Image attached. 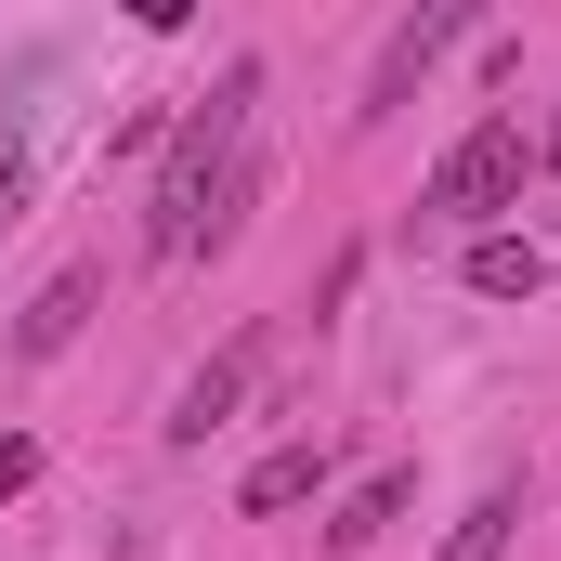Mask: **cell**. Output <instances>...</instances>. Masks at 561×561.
Wrapping results in <instances>:
<instances>
[{
  "mask_svg": "<svg viewBox=\"0 0 561 561\" xmlns=\"http://www.w3.org/2000/svg\"><path fill=\"white\" fill-rule=\"evenodd\" d=\"M249 118H262V66H222V92L183 118L170 170H157V209H144V249H157V262H196V236H209V183L236 170Z\"/></svg>",
  "mask_w": 561,
  "mask_h": 561,
  "instance_id": "cell-1",
  "label": "cell"
},
{
  "mask_svg": "<svg viewBox=\"0 0 561 561\" xmlns=\"http://www.w3.org/2000/svg\"><path fill=\"white\" fill-rule=\"evenodd\" d=\"M523 170H536L523 118H483V131H470V144L419 183V209H431V222H483V209H510V196H523Z\"/></svg>",
  "mask_w": 561,
  "mask_h": 561,
  "instance_id": "cell-2",
  "label": "cell"
},
{
  "mask_svg": "<svg viewBox=\"0 0 561 561\" xmlns=\"http://www.w3.org/2000/svg\"><path fill=\"white\" fill-rule=\"evenodd\" d=\"M262 366H275V327H236V340H222V353L183 379V405H170V444H209V431H222L249 392H262Z\"/></svg>",
  "mask_w": 561,
  "mask_h": 561,
  "instance_id": "cell-3",
  "label": "cell"
},
{
  "mask_svg": "<svg viewBox=\"0 0 561 561\" xmlns=\"http://www.w3.org/2000/svg\"><path fill=\"white\" fill-rule=\"evenodd\" d=\"M470 26H483V0H419V13L392 26V53L366 66V105H353V118H392V105L419 92V66L444 53V39H470Z\"/></svg>",
  "mask_w": 561,
  "mask_h": 561,
  "instance_id": "cell-4",
  "label": "cell"
},
{
  "mask_svg": "<svg viewBox=\"0 0 561 561\" xmlns=\"http://www.w3.org/2000/svg\"><path fill=\"white\" fill-rule=\"evenodd\" d=\"M92 300H105V275H92V262H66V275H53L26 313H13V353H26V366H53V353L92 327Z\"/></svg>",
  "mask_w": 561,
  "mask_h": 561,
  "instance_id": "cell-5",
  "label": "cell"
},
{
  "mask_svg": "<svg viewBox=\"0 0 561 561\" xmlns=\"http://www.w3.org/2000/svg\"><path fill=\"white\" fill-rule=\"evenodd\" d=\"M405 496H419V470H366V483L340 496V523H327V549H379V536L405 523Z\"/></svg>",
  "mask_w": 561,
  "mask_h": 561,
  "instance_id": "cell-6",
  "label": "cell"
},
{
  "mask_svg": "<svg viewBox=\"0 0 561 561\" xmlns=\"http://www.w3.org/2000/svg\"><path fill=\"white\" fill-rule=\"evenodd\" d=\"M327 457H340V444H327V431H313V444H275V457H262V470H249V483H236V510H300V496H313V483H327Z\"/></svg>",
  "mask_w": 561,
  "mask_h": 561,
  "instance_id": "cell-7",
  "label": "cell"
},
{
  "mask_svg": "<svg viewBox=\"0 0 561 561\" xmlns=\"http://www.w3.org/2000/svg\"><path fill=\"white\" fill-rule=\"evenodd\" d=\"M536 275H549V262H536L523 236H483V249H470V287H483V300H536Z\"/></svg>",
  "mask_w": 561,
  "mask_h": 561,
  "instance_id": "cell-8",
  "label": "cell"
},
{
  "mask_svg": "<svg viewBox=\"0 0 561 561\" xmlns=\"http://www.w3.org/2000/svg\"><path fill=\"white\" fill-rule=\"evenodd\" d=\"M510 523H523V496L496 483V496H483V510H470V523L444 536V561H496V549H510Z\"/></svg>",
  "mask_w": 561,
  "mask_h": 561,
  "instance_id": "cell-9",
  "label": "cell"
},
{
  "mask_svg": "<svg viewBox=\"0 0 561 561\" xmlns=\"http://www.w3.org/2000/svg\"><path fill=\"white\" fill-rule=\"evenodd\" d=\"M26 470H39V444H26V431H0V496H26Z\"/></svg>",
  "mask_w": 561,
  "mask_h": 561,
  "instance_id": "cell-10",
  "label": "cell"
},
{
  "mask_svg": "<svg viewBox=\"0 0 561 561\" xmlns=\"http://www.w3.org/2000/svg\"><path fill=\"white\" fill-rule=\"evenodd\" d=\"M13 196H26V157H13V144H0V222H13Z\"/></svg>",
  "mask_w": 561,
  "mask_h": 561,
  "instance_id": "cell-11",
  "label": "cell"
},
{
  "mask_svg": "<svg viewBox=\"0 0 561 561\" xmlns=\"http://www.w3.org/2000/svg\"><path fill=\"white\" fill-rule=\"evenodd\" d=\"M183 13H196V0H131V26H183Z\"/></svg>",
  "mask_w": 561,
  "mask_h": 561,
  "instance_id": "cell-12",
  "label": "cell"
},
{
  "mask_svg": "<svg viewBox=\"0 0 561 561\" xmlns=\"http://www.w3.org/2000/svg\"><path fill=\"white\" fill-rule=\"evenodd\" d=\"M536 157H549V170H561V118H549V144H536Z\"/></svg>",
  "mask_w": 561,
  "mask_h": 561,
  "instance_id": "cell-13",
  "label": "cell"
}]
</instances>
